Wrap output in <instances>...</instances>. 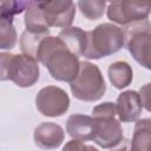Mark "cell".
Wrapping results in <instances>:
<instances>
[{
  "mask_svg": "<svg viewBox=\"0 0 151 151\" xmlns=\"http://www.w3.org/2000/svg\"><path fill=\"white\" fill-rule=\"evenodd\" d=\"M125 33L112 24H101L93 31L86 32V47L84 54L90 59H100L116 53L122 48Z\"/></svg>",
  "mask_w": 151,
  "mask_h": 151,
  "instance_id": "obj_2",
  "label": "cell"
},
{
  "mask_svg": "<svg viewBox=\"0 0 151 151\" xmlns=\"http://www.w3.org/2000/svg\"><path fill=\"white\" fill-rule=\"evenodd\" d=\"M150 8V0H113L107 8V17L117 24L129 25L146 20Z\"/></svg>",
  "mask_w": 151,
  "mask_h": 151,
  "instance_id": "obj_4",
  "label": "cell"
},
{
  "mask_svg": "<svg viewBox=\"0 0 151 151\" xmlns=\"http://www.w3.org/2000/svg\"><path fill=\"white\" fill-rule=\"evenodd\" d=\"M93 117L99 116H116V105L113 103H104L93 109Z\"/></svg>",
  "mask_w": 151,
  "mask_h": 151,
  "instance_id": "obj_20",
  "label": "cell"
},
{
  "mask_svg": "<svg viewBox=\"0 0 151 151\" xmlns=\"http://www.w3.org/2000/svg\"><path fill=\"white\" fill-rule=\"evenodd\" d=\"M132 70L125 61H116L109 67V78L113 86L122 90L130 85L132 81Z\"/></svg>",
  "mask_w": 151,
  "mask_h": 151,
  "instance_id": "obj_14",
  "label": "cell"
},
{
  "mask_svg": "<svg viewBox=\"0 0 151 151\" xmlns=\"http://www.w3.org/2000/svg\"><path fill=\"white\" fill-rule=\"evenodd\" d=\"M41 15L48 27H68L76 14L72 0H37Z\"/></svg>",
  "mask_w": 151,
  "mask_h": 151,
  "instance_id": "obj_5",
  "label": "cell"
},
{
  "mask_svg": "<svg viewBox=\"0 0 151 151\" xmlns=\"http://www.w3.org/2000/svg\"><path fill=\"white\" fill-rule=\"evenodd\" d=\"M150 47L151 35L149 24H146L145 27H136L129 40V51L145 68H150Z\"/></svg>",
  "mask_w": 151,
  "mask_h": 151,
  "instance_id": "obj_9",
  "label": "cell"
},
{
  "mask_svg": "<svg viewBox=\"0 0 151 151\" xmlns=\"http://www.w3.org/2000/svg\"><path fill=\"white\" fill-rule=\"evenodd\" d=\"M67 133L77 140H93L94 136V118L84 114H73L66 124Z\"/></svg>",
  "mask_w": 151,
  "mask_h": 151,
  "instance_id": "obj_11",
  "label": "cell"
},
{
  "mask_svg": "<svg viewBox=\"0 0 151 151\" xmlns=\"http://www.w3.org/2000/svg\"><path fill=\"white\" fill-rule=\"evenodd\" d=\"M70 86L73 96L84 101H96L100 99L106 90L101 72L96 65L88 61L79 64V71L70 83Z\"/></svg>",
  "mask_w": 151,
  "mask_h": 151,
  "instance_id": "obj_3",
  "label": "cell"
},
{
  "mask_svg": "<svg viewBox=\"0 0 151 151\" xmlns=\"http://www.w3.org/2000/svg\"><path fill=\"white\" fill-rule=\"evenodd\" d=\"M109 1H113V0H109Z\"/></svg>",
  "mask_w": 151,
  "mask_h": 151,
  "instance_id": "obj_24",
  "label": "cell"
},
{
  "mask_svg": "<svg viewBox=\"0 0 151 151\" xmlns=\"http://www.w3.org/2000/svg\"><path fill=\"white\" fill-rule=\"evenodd\" d=\"M94 118L93 142L100 147L110 149L123 142V130L114 116H99Z\"/></svg>",
  "mask_w": 151,
  "mask_h": 151,
  "instance_id": "obj_8",
  "label": "cell"
},
{
  "mask_svg": "<svg viewBox=\"0 0 151 151\" xmlns=\"http://www.w3.org/2000/svg\"><path fill=\"white\" fill-rule=\"evenodd\" d=\"M143 109L139 94L136 91H126L120 93L116 104V112L119 119L124 123L134 122L138 119Z\"/></svg>",
  "mask_w": 151,
  "mask_h": 151,
  "instance_id": "obj_10",
  "label": "cell"
},
{
  "mask_svg": "<svg viewBox=\"0 0 151 151\" xmlns=\"http://www.w3.org/2000/svg\"><path fill=\"white\" fill-rule=\"evenodd\" d=\"M13 54L0 53V80L8 79V67Z\"/></svg>",
  "mask_w": 151,
  "mask_h": 151,
  "instance_id": "obj_21",
  "label": "cell"
},
{
  "mask_svg": "<svg viewBox=\"0 0 151 151\" xmlns=\"http://www.w3.org/2000/svg\"><path fill=\"white\" fill-rule=\"evenodd\" d=\"M50 32H32L26 29L20 39V45H21V50L25 54L33 57L37 60V53L39 50V45L41 42V40L48 35Z\"/></svg>",
  "mask_w": 151,
  "mask_h": 151,
  "instance_id": "obj_16",
  "label": "cell"
},
{
  "mask_svg": "<svg viewBox=\"0 0 151 151\" xmlns=\"http://www.w3.org/2000/svg\"><path fill=\"white\" fill-rule=\"evenodd\" d=\"M106 0H79L78 7L81 14L88 20L99 19L105 11Z\"/></svg>",
  "mask_w": 151,
  "mask_h": 151,
  "instance_id": "obj_17",
  "label": "cell"
},
{
  "mask_svg": "<svg viewBox=\"0 0 151 151\" xmlns=\"http://www.w3.org/2000/svg\"><path fill=\"white\" fill-rule=\"evenodd\" d=\"M15 1H17L18 6H19L20 11L22 12L24 9H26V7H27L28 5H31L32 2H34V1H37V0H15Z\"/></svg>",
  "mask_w": 151,
  "mask_h": 151,
  "instance_id": "obj_23",
  "label": "cell"
},
{
  "mask_svg": "<svg viewBox=\"0 0 151 151\" xmlns=\"http://www.w3.org/2000/svg\"><path fill=\"white\" fill-rule=\"evenodd\" d=\"M151 143V126L150 119L145 118L138 120L134 127L133 138L131 142V147L138 151H149Z\"/></svg>",
  "mask_w": 151,
  "mask_h": 151,
  "instance_id": "obj_15",
  "label": "cell"
},
{
  "mask_svg": "<svg viewBox=\"0 0 151 151\" xmlns=\"http://www.w3.org/2000/svg\"><path fill=\"white\" fill-rule=\"evenodd\" d=\"M21 13L15 0H0V19L12 20L15 14Z\"/></svg>",
  "mask_w": 151,
  "mask_h": 151,
  "instance_id": "obj_19",
  "label": "cell"
},
{
  "mask_svg": "<svg viewBox=\"0 0 151 151\" xmlns=\"http://www.w3.org/2000/svg\"><path fill=\"white\" fill-rule=\"evenodd\" d=\"M34 140L42 149H54L63 143L64 131L54 123H41L34 130Z\"/></svg>",
  "mask_w": 151,
  "mask_h": 151,
  "instance_id": "obj_12",
  "label": "cell"
},
{
  "mask_svg": "<svg viewBox=\"0 0 151 151\" xmlns=\"http://www.w3.org/2000/svg\"><path fill=\"white\" fill-rule=\"evenodd\" d=\"M37 60L41 61L48 68L54 79L68 83L76 78L80 64L78 55L72 53L59 37L48 35L39 45Z\"/></svg>",
  "mask_w": 151,
  "mask_h": 151,
  "instance_id": "obj_1",
  "label": "cell"
},
{
  "mask_svg": "<svg viewBox=\"0 0 151 151\" xmlns=\"http://www.w3.org/2000/svg\"><path fill=\"white\" fill-rule=\"evenodd\" d=\"M59 38L76 55H83L86 47V32L79 27H66L59 33Z\"/></svg>",
  "mask_w": 151,
  "mask_h": 151,
  "instance_id": "obj_13",
  "label": "cell"
},
{
  "mask_svg": "<svg viewBox=\"0 0 151 151\" xmlns=\"http://www.w3.org/2000/svg\"><path fill=\"white\" fill-rule=\"evenodd\" d=\"M35 104L41 114L47 117H59L67 111L70 99L67 93L60 87L47 86L39 91L35 98Z\"/></svg>",
  "mask_w": 151,
  "mask_h": 151,
  "instance_id": "obj_7",
  "label": "cell"
},
{
  "mask_svg": "<svg viewBox=\"0 0 151 151\" xmlns=\"http://www.w3.org/2000/svg\"><path fill=\"white\" fill-rule=\"evenodd\" d=\"M94 150V146H87V145H84L83 142L80 140H77V139H73L71 142H68V144H66L64 146V150Z\"/></svg>",
  "mask_w": 151,
  "mask_h": 151,
  "instance_id": "obj_22",
  "label": "cell"
},
{
  "mask_svg": "<svg viewBox=\"0 0 151 151\" xmlns=\"http://www.w3.org/2000/svg\"><path fill=\"white\" fill-rule=\"evenodd\" d=\"M17 44V32L12 20L0 19V50H11Z\"/></svg>",
  "mask_w": 151,
  "mask_h": 151,
  "instance_id": "obj_18",
  "label": "cell"
},
{
  "mask_svg": "<svg viewBox=\"0 0 151 151\" xmlns=\"http://www.w3.org/2000/svg\"><path fill=\"white\" fill-rule=\"evenodd\" d=\"M8 79L20 87H29L39 79L38 60L27 54L12 55L8 67Z\"/></svg>",
  "mask_w": 151,
  "mask_h": 151,
  "instance_id": "obj_6",
  "label": "cell"
}]
</instances>
